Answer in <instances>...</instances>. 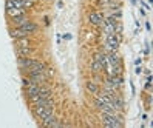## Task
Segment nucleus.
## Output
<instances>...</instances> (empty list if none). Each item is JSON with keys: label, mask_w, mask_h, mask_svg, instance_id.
Here are the masks:
<instances>
[{"label": "nucleus", "mask_w": 153, "mask_h": 128, "mask_svg": "<svg viewBox=\"0 0 153 128\" xmlns=\"http://www.w3.org/2000/svg\"><path fill=\"white\" fill-rule=\"evenodd\" d=\"M30 20V16L28 13H25V14H20V16H16V17H11L10 22L13 26H22L25 22H28Z\"/></svg>", "instance_id": "nucleus-10"}, {"label": "nucleus", "mask_w": 153, "mask_h": 128, "mask_svg": "<svg viewBox=\"0 0 153 128\" xmlns=\"http://www.w3.org/2000/svg\"><path fill=\"white\" fill-rule=\"evenodd\" d=\"M146 30H147V31H152V25H150V22H146Z\"/></svg>", "instance_id": "nucleus-16"}, {"label": "nucleus", "mask_w": 153, "mask_h": 128, "mask_svg": "<svg viewBox=\"0 0 153 128\" xmlns=\"http://www.w3.org/2000/svg\"><path fill=\"white\" fill-rule=\"evenodd\" d=\"M16 50V56L17 57H30L36 54L34 47H23V48H14Z\"/></svg>", "instance_id": "nucleus-8"}, {"label": "nucleus", "mask_w": 153, "mask_h": 128, "mask_svg": "<svg viewBox=\"0 0 153 128\" xmlns=\"http://www.w3.org/2000/svg\"><path fill=\"white\" fill-rule=\"evenodd\" d=\"M131 2H133V5H136V3H138V0H131Z\"/></svg>", "instance_id": "nucleus-18"}, {"label": "nucleus", "mask_w": 153, "mask_h": 128, "mask_svg": "<svg viewBox=\"0 0 153 128\" xmlns=\"http://www.w3.org/2000/svg\"><path fill=\"white\" fill-rule=\"evenodd\" d=\"M121 42H122V34L113 33V34L105 36V42H104L105 53H110V51L111 53H118L119 47H121Z\"/></svg>", "instance_id": "nucleus-1"}, {"label": "nucleus", "mask_w": 153, "mask_h": 128, "mask_svg": "<svg viewBox=\"0 0 153 128\" xmlns=\"http://www.w3.org/2000/svg\"><path fill=\"white\" fill-rule=\"evenodd\" d=\"M90 70H91L93 74H99V73L104 71V67L99 62H96L94 59H91V63H90Z\"/></svg>", "instance_id": "nucleus-14"}, {"label": "nucleus", "mask_w": 153, "mask_h": 128, "mask_svg": "<svg viewBox=\"0 0 153 128\" xmlns=\"http://www.w3.org/2000/svg\"><path fill=\"white\" fill-rule=\"evenodd\" d=\"M33 113L34 116L39 119V122L45 121V119H50L54 116V110H50L47 107H42V105H34L33 107Z\"/></svg>", "instance_id": "nucleus-2"}, {"label": "nucleus", "mask_w": 153, "mask_h": 128, "mask_svg": "<svg viewBox=\"0 0 153 128\" xmlns=\"http://www.w3.org/2000/svg\"><path fill=\"white\" fill-rule=\"evenodd\" d=\"M10 37L13 39V40H16V39H22V37H31V36L26 33L25 30H22L20 26H13V28H10Z\"/></svg>", "instance_id": "nucleus-7"}, {"label": "nucleus", "mask_w": 153, "mask_h": 128, "mask_svg": "<svg viewBox=\"0 0 153 128\" xmlns=\"http://www.w3.org/2000/svg\"><path fill=\"white\" fill-rule=\"evenodd\" d=\"M22 30H25L26 33H28L30 36H34V34H37L39 31H40V26H39V23H36V22H33L31 19L28 20V22H25L22 26H20Z\"/></svg>", "instance_id": "nucleus-6"}, {"label": "nucleus", "mask_w": 153, "mask_h": 128, "mask_svg": "<svg viewBox=\"0 0 153 128\" xmlns=\"http://www.w3.org/2000/svg\"><path fill=\"white\" fill-rule=\"evenodd\" d=\"M142 6H144V8H147V10L150 11V5H147V3H144V2H142Z\"/></svg>", "instance_id": "nucleus-17"}, {"label": "nucleus", "mask_w": 153, "mask_h": 128, "mask_svg": "<svg viewBox=\"0 0 153 128\" xmlns=\"http://www.w3.org/2000/svg\"><path fill=\"white\" fill-rule=\"evenodd\" d=\"M23 91H25V96H26V99H28L31 104H33L34 100L39 97V85L33 84V82H31L30 85L23 87Z\"/></svg>", "instance_id": "nucleus-3"}, {"label": "nucleus", "mask_w": 153, "mask_h": 128, "mask_svg": "<svg viewBox=\"0 0 153 128\" xmlns=\"http://www.w3.org/2000/svg\"><path fill=\"white\" fill-rule=\"evenodd\" d=\"M85 88H87V91L91 96H97L99 93H101V85H99L97 82H94V80H87L85 82Z\"/></svg>", "instance_id": "nucleus-9"}, {"label": "nucleus", "mask_w": 153, "mask_h": 128, "mask_svg": "<svg viewBox=\"0 0 153 128\" xmlns=\"http://www.w3.org/2000/svg\"><path fill=\"white\" fill-rule=\"evenodd\" d=\"M104 22V13L102 11H99V10H94L88 14V23L91 25V26H101Z\"/></svg>", "instance_id": "nucleus-4"}, {"label": "nucleus", "mask_w": 153, "mask_h": 128, "mask_svg": "<svg viewBox=\"0 0 153 128\" xmlns=\"http://www.w3.org/2000/svg\"><path fill=\"white\" fill-rule=\"evenodd\" d=\"M144 88H146V91H152V74L147 76V82L144 85Z\"/></svg>", "instance_id": "nucleus-15"}, {"label": "nucleus", "mask_w": 153, "mask_h": 128, "mask_svg": "<svg viewBox=\"0 0 153 128\" xmlns=\"http://www.w3.org/2000/svg\"><path fill=\"white\" fill-rule=\"evenodd\" d=\"M93 59L96 62H99L102 67L107 65V56H105V51H94L93 53Z\"/></svg>", "instance_id": "nucleus-13"}, {"label": "nucleus", "mask_w": 153, "mask_h": 128, "mask_svg": "<svg viewBox=\"0 0 153 128\" xmlns=\"http://www.w3.org/2000/svg\"><path fill=\"white\" fill-rule=\"evenodd\" d=\"M39 97H42V99H45V97H53V88L48 85V82H47V84L39 85Z\"/></svg>", "instance_id": "nucleus-11"}, {"label": "nucleus", "mask_w": 153, "mask_h": 128, "mask_svg": "<svg viewBox=\"0 0 153 128\" xmlns=\"http://www.w3.org/2000/svg\"><path fill=\"white\" fill-rule=\"evenodd\" d=\"M36 62H37V59L33 57V56H30V57H17V67L20 68V71H23V70H28Z\"/></svg>", "instance_id": "nucleus-5"}, {"label": "nucleus", "mask_w": 153, "mask_h": 128, "mask_svg": "<svg viewBox=\"0 0 153 128\" xmlns=\"http://www.w3.org/2000/svg\"><path fill=\"white\" fill-rule=\"evenodd\" d=\"M23 47H33L31 37H22L14 40V48H23Z\"/></svg>", "instance_id": "nucleus-12"}, {"label": "nucleus", "mask_w": 153, "mask_h": 128, "mask_svg": "<svg viewBox=\"0 0 153 128\" xmlns=\"http://www.w3.org/2000/svg\"><path fill=\"white\" fill-rule=\"evenodd\" d=\"M47 2H51V0H47Z\"/></svg>", "instance_id": "nucleus-19"}]
</instances>
